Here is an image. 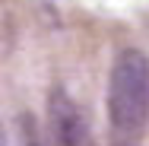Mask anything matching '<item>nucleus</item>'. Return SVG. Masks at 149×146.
Returning <instances> with one entry per match:
<instances>
[{"instance_id":"obj_1","label":"nucleus","mask_w":149,"mask_h":146,"mask_svg":"<svg viewBox=\"0 0 149 146\" xmlns=\"http://www.w3.org/2000/svg\"><path fill=\"white\" fill-rule=\"evenodd\" d=\"M108 121L118 133H140L149 121V57L124 48L108 73Z\"/></svg>"},{"instance_id":"obj_2","label":"nucleus","mask_w":149,"mask_h":146,"mask_svg":"<svg viewBox=\"0 0 149 146\" xmlns=\"http://www.w3.org/2000/svg\"><path fill=\"white\" fill-rule=\"evenodd\" d=\"M51 127L57 146H92L89 121L63 89L51 92Z\"/></svg>"},{"instance_id":"obj_3","label":"nucleus","mask_w":149,"mask_h":146,"mask_svg":"<svg viewBox=\"0 0 149 146\" xmlns=\"http://www.w3.org/2000/svg\"><path fill=\"white\" fill-rule=\"evenodd\" d=\"M26 146H41L38 137H35V130H29V127H26Z\"/></svg>"},{"instance_id":"obj_4","label":"nucleus","mask_w":149,"mask_h":146,"mask_svg":"<svg viewBox=\"0 0 149 146\" xmlns=\"http://www.w3.org/2000/svg\"><path fill=\"white\" fill-rule=\"evenodd\" d=\"M114 146H127V143H114Z\"/></svg>"}]
</instances>
